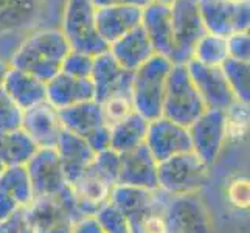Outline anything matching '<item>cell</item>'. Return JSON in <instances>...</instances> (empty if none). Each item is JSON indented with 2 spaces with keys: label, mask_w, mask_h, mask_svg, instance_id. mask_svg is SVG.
Returning a JSON list of instances; mask_svg holds the SVG:
<instances>
[{
  "label": "cell",
  "mask_w": 250,
  "mask_h": 233,
  "mask_svg": "<svg viewBox=\"0 0 250 233\" xmlns=\"http://www.w3.org/2000/svg\"><path fill=\"white\" fill-rule=\"evenodd\" d=\"M122 167H120L118 185H129L148 190H157V160L152 157L146 145L137 146L135 149L120 154Z\"/></svg>",
  "instance_id": "obj_17"
},
{
  "label": "cell",
  "mask_w": 250,
  "mask_h": 233,
  "mask_svg": "<svg viewBox=\"0 0 250 233\" xmlns=\"http://www.w3.org/2000/svg\"><path fill=\"white\" fill-rule=\"evenodd\" d=\"M221 70L226 76V81L233 92L236 101L246 103L250 101V67L249 63L236 61V59L227 58L222 63Z\"/></svg>",
  "instance_id": "obj_31"
},
{
  "label": "cell",
  "mask_w": 250,
  "mask_h": 233,
  "mask_svg": "<svg viewBox=\"0 0 250 233\" xmlns=\"http://www.w3.org/2000/svg\"><path fill=\"white\" fill-rule=\"evenodd\" d=\"M21 129L38 148H55L62 132V125L58 109L44 101L23 110Z\"/></svg>",
  "instance_id": "obj_16"
},
{
  "label": "cell",
  "mask_w": 250,
  "mask_h": 233,
  "mask_svg": "<svg viewBox=\"0 0 250 233\" xmlns=\"http://www.w3.org/2000/svg\"><path fill=\"white\" fill-rule=\"evenodd\" d=\"M230 2H243V0H230Z\"/></svg>",
  "instance_id": "obj_47"
},
{
  "label": "cell",
  "mask_w": 250,
  "mask_h": 233,
  "mask_svg": "<svg viewBox=\"0 0 250 233\" xmlns=\"http://www.w3.org/2000/svg\"><path fill=\"white\" fill-rule=\"evenodd\" d=\"M87 145L92 148V151L97 154L104 149L110 148V127L109 126H101L95 132H92L87 139H85Z\"/></svg>",
  "instance_id": "obj_41"
},
{
  "label": "cell",
  "mask_w": 250,
  "mask_h": 233,
  "mask_svg": "<svg viewBox=\"0 0 250 233\" xmlns=\"http://www.w3.org/2000/svg\"><path fill=\"white\" fill-rule=\"evenodd\" d=\"M227 139H244L249 131V105L235 101L226 110Z\"/></svg>",
  "instance_id": "obj_33"
},
{
  "label": "cell",
  "mask_w": 250,
  "mask_h": 233,
  "mask_svg": "<svg viewBox=\"0 0 250 233\" xmlns=\"http://www.w3.org/2000/svg\"><path fill=\"white\" fill-rule=\"evenodd\" d=\"M145 145L157 163L191 151L188 127L171 122L165 117H159L148 123Z\"/></svg>",
  "instance_id": "obj_13"
},
{
  "label": "cell",
  "mask_w": 250,
  "mask_h": 233,
  "mask_svg": "<svg viewBox=\"0 0 250 233\" xmlns=\"http://www.w3.org/2000/svg\"><path fill=\"white\" fill-rule=\"evenodd\" d=\"M171 25L174 39L172 64H187L193 58V50L207 33L199 13L197 0H174L171 5Z\"/></svg>",
  "instance_id": "obj_7"
},
{
  "label": "cell",
  "mask_w": 250,
  "mask_h": 233,
  "mask_svg": "<svg viewBox=\"0 0 250 233\" xmlns=\"http://www.w3.org/2000/svg\"><path fill=\"white\" fill-rule=\"evenodd\" d=\"M27 214L34 233H73L75 222L84 218L70 185L56 196H34Z\"/></svg>",
  "instance_id": "obj_5"
},
{
  "label": "cell",
  "mask_w": 250,
  "mask_h": 233,
  "mask_svg": "<svg viewBox=\"0 0 250 233\" xmlns=\"http://www.w3.org/2000/svg\"><path fill=\"white\" fill-rule=\"evenodd\" d=\"M38 146L22 129L13 132H0V172L10 167H25Z\"/></svg>",
  "instance_id": "obj_28"
},
{
  "label": "cell",
  "mask_w": 250,
  "mask_h": 233,
  "mask_svg": "<svg viewBox=\"0 0 250 233\" xmlns=\"http://www.w3.org/2000/svg\"><path fill=\"white\" fill-rule=\"evenodd\" d=\"M95 10L92 0H65L61 28L70 50L93 58L109 50V44L98 33Z\"/></svg>",
  "instance_id": "obj_3"
},
{
  "label": "cell",
  "mask_w": 250,
  "mask_h": 233,
  "mask_svg": "<svg viewBox=\"0 0 250 233\" xmlns=\"http://www.w3.org/2000/svg\"><path fill=\"white\" fill-rule=\"evenodd\" d=\"M235 194H236V197H233V202L236 205L244 207L246 204H249V184L246 180L243 184H233L230 196H235Z\"/></svg>",
  "instance_id": "obj_44"
},
{
  "label": "cell",
  "mask_w": 250,
  "mask_h": 233,
  "mask_svg": "<svg viewBox=\"0 0 250 233\" xmlns=\"http://www.w3.org/2000/svg\"><path fill=\"white\" fill-rule=\"evenodd\" d=\"M95 8L100 6H109V5H123V6H135L143 10L145 6H148L152 0H92Z\"/></svg>",
  "instance_id": "obj_43"
},
{
  "label": "cell",
  "mask_w": 250,
  "mask_h": 233,
  "mask_svg": "<svg viewBox=\"0 0 250 233\" xmlns=\"http://www.w3.org/2000/svg\"><path fill=\"white\" fill-rule=\"evenodd\" d=\"M44 8V0H0V33L17 34L33 28Z\"/></svg>",
  "instance_id": "obj_25"
},
{
  "label": "cell",
  "mask_w": 250,
  "mask_h": 233,
  "mask_svg": "<svg viewBox=\"0 0 250 233\" xmlns=\"http://www.w3.org/2000/svg\"><path fill=\"white\" fill-rule=\"evenodd\" d=\"M92 165L97 168L103 176H106L110 182H114L117 185L118 176H120V167H122V159H120L118 152H115L110 148L101 152H97L92 160Z\"/></svg>",
  "instance_id": "obj_38"
},
{
  "label": "cell",
  "mask_w": 250,
  "mask_h": 233,
  "mask_svg": "<svg viewBox=\"0 0 250 233\" xmlns=\"http://www.w3.org/2000/svg\"><path fill=\"white\" fill-rule=\"evenodd\" d=\"M205 109L207 107L187 70V65L172 64L167 81L162 117L188 127L196 122L197 117L204 114Z\"/></svg>",
  "instance_id": "obj_4"
},
{
  "label": "cell",
  "mask_w": 250,
  "mask_h": 233,
  "mask_svg": "<svg viewBox=\"0 0 250 233\" xmlns=\"http://www.w3.org/2000/svg\"><path fill=\"white\" fill-rule=\"evenodd\" d=\"M172 63L165 56L154 55L132 72L131 98L134 110L145 120L152 122L162 117L163 98Z\"/></svg>",
  "instance_id": "obj_2"
},
{
  "label": "cell",
  "mask_w": 250,
  "mask_h": 233,
  "mask_svg": "<svg viewBox=\"0 0 250 233\" xmlns=\"http://www.w3.org/2000/svg\"><path fill=\"white\" fill-rule=\"evenodd\" d=\"M115 184L103 176L92 163L73 184H70L76 207L83 216H95V213L109 202Z\"/></svg>",
  "instance_id": "obj_15"
},
{
  "label": "cell",
  "mask_w": 250,
  "mask_h": 233,
  "mask_svg": "<svg viewBox=\"0 0 250 233\" xmlns=\"http://www.w3.org/2000/svg\"><path fill=\"white\" fill-rule=\"evenodd\" d=\"M109 51L115 58V61L127 72H135L156 55L142 25L109 44Z\"/></svg>",
  "instance_id": "obj_23"
},
{
  "label": "cell",
  "mask_w": 250,
  "mask_h": 233,
  "mask_svg": "<svg viewBox=\"0 0 250 233\" xmlns=\"http://www.w3.org/2000/svg\"><path fill=\"white\" fill-rule=\"evenodd\" d=\"M55 149L59 160H61V167L68 185L73 184L83 174L95 157V152L87 145V142L81 139L80 135L65 131V129H62L61 135H59Z\"/></svg>",
  "instance_id": "obj_21"
},
{
  "label": "cell",
  "mask_w": 250,
  "mask_h": 233,
  "mask_svg": "<svg viewBox=\"0 0 250 233\" xmlns=\"http://www.w3.org/2000/svg\"><path fill=\"white\" fill-rule=\"evenodd\" d=\"M103 115H104V122L110 127L115 123L122 122L129 114L134 112L132 98L131 97H114L101 105Z\"/></svg>",
  "instance_id": "obj_37"
},
{
  "label": "cell",
  "mask_w": 250,
  "mask_h": 233,
  "mask_svg": "<svg viewBox=\"0 0 250 233\" xmlns=\"http://www.w3.org/2000/svg\"><path fill=\"white\" fill-rule=\"evenodd\" d=\"M226 41H227L229 58L236 59V61L249 63V59H250V38H249V31L233 33Z\"/></svg>",
  "instance_id": "obj_40"
},
{
  "label": "cell",
  "mask_w": 250,
  "mask_h": 233,
  "mask_svg": "<svg viewBox=\"0 0 250 233\" xmlns=\"http://www.w3.org/2000/svg\"><path fill=\"white\" fill-rule=\"evenodd\" d=\"M154 2H160V3H167V5H171L174 0H154Z\"/></svg>",
  "instance_id": "obj_46"
},
{
  "label": "cell",
  "mask_w": 250,
  "mask_h": 233,
  "mask_svg": "<svg viewBox=\"0 0 250 233\" xmlns=\"http://www.w3.org/2000/svg\"><path fill=\"white\" fill-rule=\"evenodd\" d=\"M159 193L157 190L139 188V187H129V185H115L112 188L109 202L115 205L126 218H131L134 214L145 210L152 201L156 199Z\"/></svg>",
  "instance_id": "obj_29"
},
{
  "label": "cell",
  "mask_w": 250,
  "mask_h": 233,
  "mask_svg": "<svg viewBox=\"0 0 250 233\" xmlns=\"http://www.w3.org/2000/svg\"><path fill=\"white\" fill-rule=\"evenodd\" d=\"M168 194L159 190L156 199L145 210L127 218L131 233H168L165 219V205Z\"/></svg>",
  "instance_id": "obj_30"
},
{
  "label": "cell",
  "mask_w": 250,
  "mask_h": 233,
  "mask_svg": "<svg viewBox=\"0 0 250 233\" xmlns=\"http://www.w3.org/2000/svg\"><path fill=\"white\" fill-rule=\"evenodd\" d=\"M93 68V56L70 50L61 64V73L72 78H90Z\"/></svg>",
  "instance_id": "obj_36"
},
{
  "label": "cell",
  "mask_w": 250,
  "mask_h": 233,
  "mask_svg": "<svg viewBox=\"0 0 250 233\" xmlns=\"http://www.w3.org/2000/svg\"><path fill=\"white\" fill-rule=\"evenodd\" d=\"M229 58L227 51V41L224 38L214 36V34L205 33L204 36L197 41L193 50L194 61L210 67H221L222 63Z\"/></svg>",
  "instance_id": "obj_32"
},
{
  "label": "cell",
  "mask_w": 250,
  "mask_h": 233,
  "mask_svg": "<svg viewBox=\"0 0 250 233\" xmlns=\"http://www.w3.org/2000/svg\"><path fill=\"white\" fill-rule=\"evenodd\" d=\"M142 28L145 30L154 53L172 58L174 53V39H172V25H171V8L167 3L152 2L142 10Z\"/></svg>",
  "instance_id": "obj_18"
},
{
  "label": "cell",
  "mask_w": 250,
  "mask_h": 233,
  "mask_svg": "<svg viewBox=\"0 0 250 233\" xmlns=\"http://www.w3.org/2000/svg\"><path fill=\"white\" fill-rule=\"evenodd\" d=\"M95 22L100 36L112 44L142 23V10L135 6L109 5L95 10Z\"/></svg>",
  "instance_id": "obj_20"
},
{
  "label": "cell",
  "mask_w": 250,
  "mask_h": 233,
  "mask_svg": "<svg viewBox=\"0 0 250 233\" xmlns=\"http://www.w3.org/2000/svg\"><path fill=\"white\" fill-rule=\"evenodd\" d=\"M207 33L227 39L233 33L249 31L250 2L230 0H197Z\"/></svg>",
  "instance_id": "obj_8"
},
{
  "label": "cell",
  "mask_w": 250,
  "mask_h": 233,
  "mask_svg": "<svg viewBox=\"0 0 250 233\" xmlns=\"http://www.w3.org/2000/svg\"><path fill=\"white\" fill-rule=\"evenodd\" d=\"M191 151L207 167L216 163L227 140L226 112L205 109L201 117L188 126Z\"/></svg>",
  "instance_id": "obj_9"
},
{
  "label": "cell",
  "mask_w": 250,
  "mask_h": 233,
  "mask_svg": "<svg viewBox=\"0 0 250 233\" xmlns=\"http://www.w3.org/2000/svg\"><path fill=\"white\" fill-rule=\"evenodd\" d=\"M185 65L207 109L226 112L236 101L221 67L204 65L194 59H189Z\"/></svg>",
  "instance_id": "obj_14"
},
{
  "label": "cell",
  "mask_w": 250,
  "mask_h": 233,
  "mask_svg": "<svg viewBox=\"0 0 250 233\" xmlns=\"http://www.w3.org/2000/svg\"><path fill=\"white\" fill-rule=\"evenodd\" d=\"M165 219L168 233H211L210 214L197 193L168 194Z\"/></svg>",
  "instance_id": "obj_10"
},
{
  "label": "cell",
  "mask_w": 250,
  "mask_h": 233,
  "mask_svg": "<svg viewBox=\"0 0 250 233\" xmlns=\"http://www.w3.org/2000/svg\"><path fill=\"white\" fill-rule=\"evenodd\" d=\"M148 120H145L134 110L122 122L110 126V149L118 154H125L143 145L148 132Z\"/></svg>",
  "instance_id": "obj_27"
},
{
  "label": "cell",
  "mask_w": 250,
  "mask_h": 233,
  "mask_svg": "<svg viewBox=\"0 0 250 233\" xmlns=\"http://www.w3.org/2000/svg\"><path fill=\"white\" fill-rule=\"evenodd\" d=\"M58 112L62 129L75 135H80L84 140L92 132L106 125L104 115H103V107L95 100L78 103V105L59 109Z\"/></svg>",
  "instance_id": "obj_26"
},
{
  "label": "cell",
  "mask_w": 250,
  "mask_h": 233,
  "mask_svg": "<svg viewBox=\"0 0 250 233\" xmlns=\"http://www.w3.org/2000/svg\"><path fill=\"white\" fill-rule=\"evenodd\" d=\"M208 171L210 167H207L193 151L174 155L159 163V190L174 196L197 193L208 180Z\"/></svg>",
  "instance_id": "obj_6"
},
{
  "label": "cell",
  "mask_w": 250,
  "mask_h": 233,
  "mask_svg": "<svg viewBox=\"0 0 250 233\" xmlns=\"http://www.w3.org/2000/svg\"><path fill=\"white\" fill-rule=\"evenodd\" d=\"M25 169L34 196H56L68 187L55 148H38Z\"/></svg>",
  "instance_id": "obj_12"
},
{
  "label": "cell",
  "mask_w": 250,
  "mask_h": 233,
  "mask_svg": "<svg viewBox=\"0 0 250 233\" xmlns=\"http://www.w3.org/2000/svg\"><path fill=\"white\" fill-rule=\"evenodd\" d=\"M23 110L0 87V132H13L22 126Z\"/></svg>",
  "instance_id": "obj_35"
},
{
  "label": "cell",
  "mask_w": 250,
  "mask_h": 233,
  "mask_svg": "<svg viewBox=\"0 0 250 233\" xmlns=\"http://www.w3.org/2000/svg\"><path fill=\"white\" fill-rule=\"evenodd\" d=\"M90 80L95 90L93 100L100 105L114 97H131L132 72L125 70L109 50L93 58Z\"/></svg>",
  "instance_id": "obj_11"
},
{
  "label": "cell",
  "mask_w": 250,
  "mask_h": 233,
  "mask_svg": "<svg viewBox=\"0 0 250 233\" xmlns=\"http://www.w3.org/2000/svg\"><path fill=\"white\" fill-rule=\"evenodd\" d=\"M2 87L8 93V97L22 110H27L39 103L47 101V83L11 65L5 76Z\"/></svg>",
  "instance_id": "obj_24"
},
{
  "label": "cell",
  "mask_w": 250,
  "mask_h": 233,
  "mask_svg": "<svg viewBox=\"0 0 250 233\" xmlns=\"http://www.w3.org/2000/svg\"><path fill=\"white\" fill-rule=\"evenodd\" d=\"M8 70H10V63L0 58V87H2V84L5 81V76H6Z\"/></svg>",
  "instance_id": "obj_45"
},
{
  "label": "cell",
  "mask_w": 250,
  "mask_h": 233,
  "mask_svg": "<svg viewBox=\"0 0 250 233\" xmlns=\"http://www.w3.org/2000/svg\"><path fill=\"white\" fill-rule=\"evenodd\" d=\"M34 199L25 167H10L0 172V219L27 209Z\"/></svg>",
  "instance_id": "obj_19"
},
{
  "label": "cell",
  "mask_w": 250,
  "mask_h": 233,
  "mask_svg": "<svg viewBox=\"0 0 250 233\" xmlns=\"http://www.w3.org/2000/svg\"><path fill=\"white\" fill-rule=\"evenodd\" d=\"M73 233H106V232L101 229L95 216H84L75 222Z\"/></svg>",
  "instance_id": "obj_42"
},
{
  "label": "cell",
  "mask_w": 250,
  "mask_h": 233,
  "mask_svg": "<svg viewBox=\"0 0 250 233\" xmlns=\"http://www.w3.org/2000/svg\"><path fill=\"white\" fill-rule=\"evenodd\" d=\"M0 233H34L27 209H21L10 216L0 219Z\"/></svg>",
  "instance_id": "obj_39"
},
{
  "label": "cell",
  "mask_w": 250,
  "mask_h": 233,
  "mask_svg": "<svg viewBox=\"0 0 250 233\" xmlns=\"http://www.w3.org/2000/svg\"><path fill=\"white\" fill-rule=\"evenodd\" d=\"M95 219L98 221L101 229L106 233H131L127 218L110 202L103 205L101 209L95 213Z\"/></svg>",
  "instance_id": "obj_34"
},
{
  "label": "cell",
  "mask_w": 250,
  "mask_h": 233,
  "mask_svg": "<svg viewBox=\"0 0 250 233\" xmlns=\"http://www.w3.org/2000/svg\"><path fill=\"white\" fill-rule=\"evenodd\" d=\"M70 51L61 30H38L21 41L10 58V65L48 83L61 72V64Z\"/></svg>",
  "instance_id": "obj_1"
},
{
  "label": "cell",
  "mask_w": 250,
  "mask_h": 233,
  "mask_svg": "<svg viewBox=\"0 0 250 233\" xmlns=\"http://www.w3.org/2000/svg\"><path fill=\"white\" fill-rule=\"evenodd\" d=\"M95 98L90 78H72L59 72L47 83V101L55 109H64Z\"/></svg>",
  "instance_id": "obj_22"
}]
</instances>
